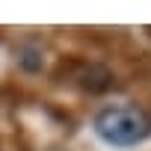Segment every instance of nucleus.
Returning a JSON list of instances; mask_svg holds the SVG:
<instances>
[{
    "label": "nucleus",
    "mask_w": 151,
    "mask_h": 151,
    "mask_svg": "<svg viewBox=\"0 0 151 151\" xmlns=\"http://www.w3.org/2000/svg\"><path fill=\"white\" fill-rule=\"evenodd\" d=\"M95 133L107 145L130 148L151 136V119L139 107H107L95 116Z\"/></svg>",
    "instance_id": "1"
}]
</instances>
